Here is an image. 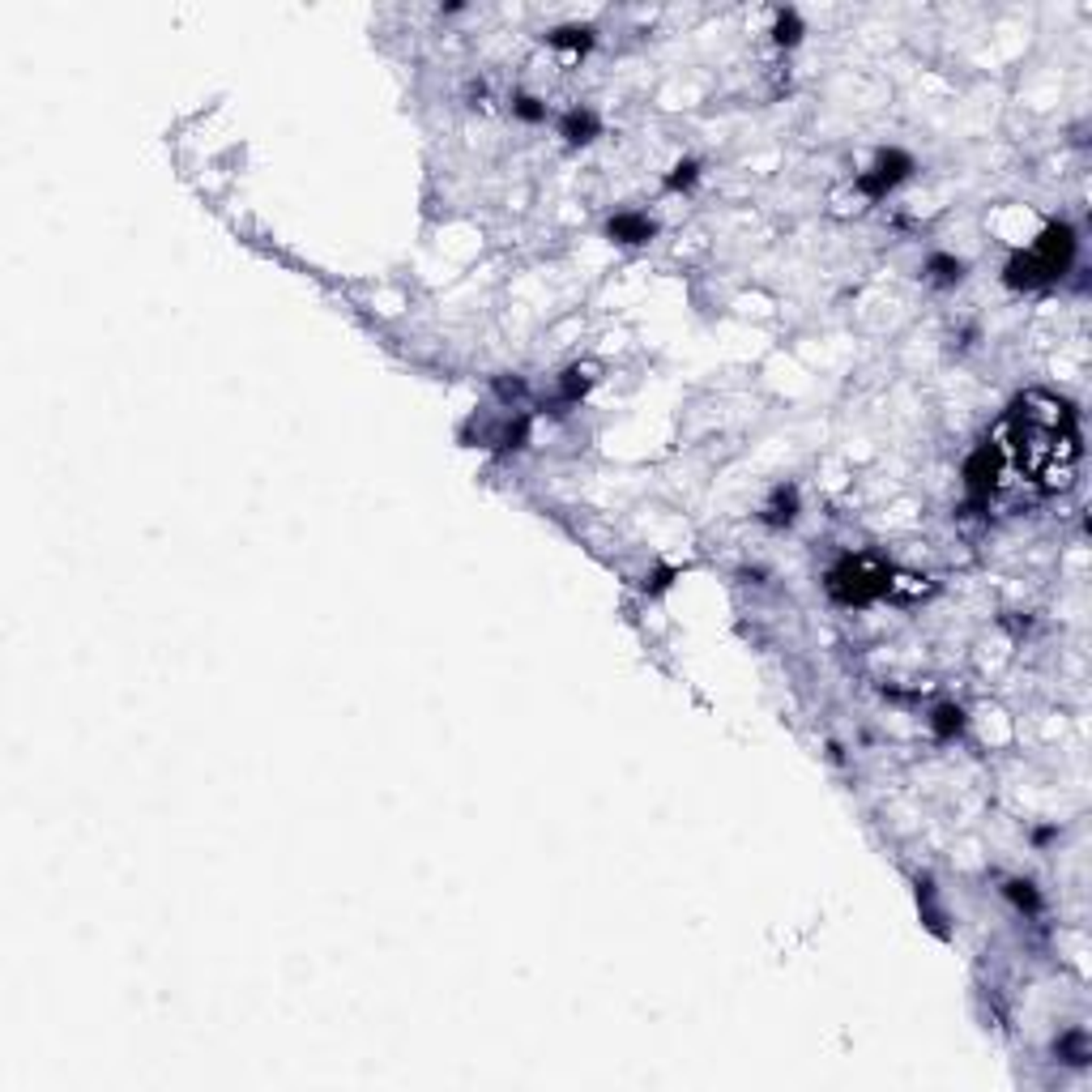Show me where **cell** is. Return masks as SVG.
Segmentation results:
<instances>
[{"instance_id":"cell-8","label":"cell","mask_w":1092,"mask_h":1092,"mask_svg":"<svg viewBox=\"0 0 1092 1092\" xmlns=\"http://www.w3.org/2000/svg\"><path fill=\"white\" fill-rule=\"evenodd\" d=\"M794 517H798V486H777L773 499L764 504L760 521L764 525H790Z\"/></svg>"},{"instance_id":"cell-12","label":"cell","mask_w":1092,"mask_h":1092,"mask_svg":"<svg viewBox=\"0 0 1092 1092\" xmlns=\"http://www.w3.org/2000/svg\"><path fill=\"white\" fill-rule=\"evenodd\" d=\"M773 34H777V43H781V47H794L798 39H803V18H798L794 9L777 13V26H773Z\"/></svg>"},{"instance_id":"cell-9","label":"cell","mask_w":1092,"mask_h":1092,"mask_svg":"<svg viewBox=\"0 0 1092 1092\" xmlns=\"http://www.w3.org/2000/svg\"><path fill=\"white\" fill-rule=\"evenodd\" d=\"M964 730V708L960 705H939L935 713H930V734H935L939 742H951Z\"/></svg>"},{"instance_id":"cell-5","label":"cell","mask_w":1092,"mask_h":1092,"mask_svg":"<svg viewBox=\"0 0 1092 1092\" xmlns=\"http://www.w3.org/2000/svg\"><path fill=\"white\" fill-rule=\"evenodd\" d=\"M999 478H1003V457H999V448L986 440L982 448L969 457V465H964V491H969V504H986V499L994 496Z\"/></svg>"},{"instance_id":"cell-17","label":"cell","mask_w":1092,"mask_h":1092,"mask_svg":"<svg viewBox=\"0 0 1092 1092\" xmlns=\"http://www.w3.org/2000/svg\"><path fill=\"white\" fill-rule=\"evenodd\" d=\"M512 111H517L521 120H530V124L546 120V107H542L538 99H530V94H525V99H517V103H512Z\"/></svg>"},{"instance_id":"cell-7","label":"cell","mask_w":1092,"mask_h":1092,"mask_svg":"<svg viewBox=\"0 0 1092 1092\" xmlns=\"http://www.w3.org/2000/svg\"><path fill=\"white\" fill-rule=\"evenodd\" d=\"M559 133L568 137V145H589L597 133H602V124H597V116L589 107H572L559 120Z\"/></svg>"},{"instance_id":"cell-1","label":"cell","mask_w":1092,"mask_h":1092,"mask_svg":"<svg viewBox=\"0 0 1092 1092\" xmlns=\"http://www.w3.org/2000/svg\"><path fill=\"white\" fill-rule=\"evenodd\" d=\"M990 444L1003 457V470H1015L1041 491H1059L1071 483V470L1080 457V427L1067 401L1049 393H1025L1007 410Z\"/></svg>"},{"instance_id":"cell-4","label":"cell","mask_w":1092,"mask_h":1092,"mask_svg":"<svg viewBox=\"0 0 1092 1092\" xmlns=\"http://www.w3.org/2000/svg\"><path fill=\"white\" fill-rule=\"evenodd\" d=\"M909 176H914V158H909L905 150H883V154L871 163V171H862L858 176V192L862 197H871V201H879V197H888L892 188L905 184Z\"/></svg>"},{"instance_id":"cell-2","label":"cell","mask_w":1092,"mask_h":1092,"mask_svg":"<svg viewBox=\"0 0 1092 1092\" xmlns=\"http://www.w3.org/2000/svg\"><path fill=\"white\" fill-rule=\"evenodd\" d=\"M1071 261H1075V231H1071L1067 222H1054V227H1046V235H1041L1028 252H1015L1012 261H1007L1003 277H1007V287H1015V290H1037V287L1059 282L1071 269Z\"/></svg>"},{"instance_id":"cell-3","label":"cell","mask_w":1092,"mask_h":1092,"mask_svg":"<svg viewBox=\"0 0 1092 1092\" xmlns=\"http://www.w3.org/2000/svg\"><path fill=\"white\" fill-rule=\"evenodd\" d=\"M828 594L840 607H866L879 597L896 594V568L883 563L879 555H845V559L828 572Z\"/></svg>"},{"instance_id":"cell-11","label":"cell","mask_w":1092,"mask_h":1092,"mask_svg":"<svg viewBox=\"0 0 1092 1092\" xmlns=\"http://www.w3.org/2000/svg\"><path fill=\"white\" fill-rule=\"evenodd\" d=\"M926 274L935 287H956L960 277H964V265L960 261H951V256H930L926 261Z\"/></svg>"},{"instance_id":"cell-15","label":"cell","mask_w":1092,"mask_h":1092,"mask_svg":"<svg viewBox=\"0 0 1092 1092\" xmlns=\"http://www.w3.org/2000/svg\"><path fill=\"white\" fill-rule=\"evenodd\" d=\"M695 179H700V166H695L692 158H687V163H679V166L670 171V176H666V188H674V192H679V188H692Z\"/></svg>"},{"instance_id":"cell-14","label":"cell","mask_w":1092,"mask_h":1092,"mask_svg":"<svg viewBox=\"0 0 1092 1092\" xmlns=\"http://www.w3.org/2000/svg\"><path fill=\"white\" fill-rule=\"evenodd\" d=\"M585 388H589V375L581 372V367H572V372L563 375V385H559V401H576Z\"/></svg>"},{"instance_id":"cell-10","label":"cell","mask_w":1092,"mask_h":1092,"mask_svg":"<svg viewBox=\"0 0 1092 1092\" xmlns=\"http://www.w3.org/2000/svg\"><path fill=\"white\" fill-rule=\"evenodd\" d=\"M546 43L576 55V52H589V47H594V31H589V26H559V31L546 34Z\"/></svg>"},{"instance_id":"cell-13","label":"cell","mask_w":1092,"mask_h":1092,"mask_svg":"<svg viewBox=\"0 0 1092 1092\" xmlns=\"http://www.w3.org/2000/svg\"><path fill=\"white\" fill-rule=\"evenodd\" d=\"M1007 896H1012V901L1025 909V914H1037V909H1041V896H1037V888H1033L1028 879H1012V883H1007Z\"/></svg>"},{"instance_id":"cell-6","label":"cell","mask_w":1092,"mask_h":1092,"mask_svg":"<svg viewBox=\"0 0 1092 1092\" xmlns=\"http://www.w3.org/2000/svg\"><path fill=\"white\" fill-rule=\"evenodd\" d=\"M653 218L649 214H615V218L607 222V235L615 243H628V248H636V243H649L653 239Z\"/></svg>"},{"instance_id":"cell-16","label":"cell","mask_w":1092,"mask_h":1092,"mask_svg":"<svg viewBox=\"0 0 1092 1092\" xmlns=\"http://www.w3.org/2000/svg\"><path fill=\"white\" fill-rule=\"evenodd\" d=\"M1062 1054H1067V1062H1075V1067H1084L1088 1062V1046H1084V1033H1071L1067 1041H1062Z\"/></svg>"}]
</instances>
